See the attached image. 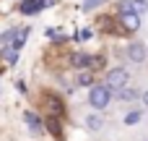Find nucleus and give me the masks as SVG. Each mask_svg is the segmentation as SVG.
<instances>
[{
    "label": "nucleus",
    "instance_id": "nucleus-1",
    "mask_svg": "<svg viewBox=\"0 0 148 141\" xmlns=\"http://www.w3.org/2000/svg\"><path fill=\"white\" fill-rule=\"evenodd\" d=\"M88 102H91V107H94V110H104V107L112 102V89H109L107 84H101V86H91Z\"/></svg>",
    "mask_w": 148,
    "mask_h": 141
},
{
    "label": "nucleus",
    "instance_id": "nucleus-2",
    "mask_svg": "<svg viewBox=\"0 0 148 141\" xmlns=\"http://www.w3.org/2000/svg\"><path fill=\"white\" fill-rule=\"evenodd\" d=\"M127 81H130V73H127L125 68H112V71L107 73V86H109L112 92L125 89V86H127Z\"/></svg>",
    "mask_w": 148,
    "mask_h": 141
},
{
    "label": "nucleus",
    "instance_id": "nucleus-3",
    "mask_svg": "<svg viewBox=\"0 0 148 141\" xmlns=\"http://www.w3.org/2000/svg\"><path fill=\"white\" fill-rule=\"evenodd\" d=\"M120 24H122L127 31H138V29H140V16H138V13H133V10L120 13Z\"/></svg>",
    "mask_w": 148,
    "mask_h": 141
},
{
    "label": "nucleus",
    "instance_id": "nucleus-4",
    "mask_svg": "<svg viewBox=\"0 0 148 141\" xmlns=\"http://www.w3.org/2000/svg\"><path fill=\"white\" fill-rule=\"evenodd\" d=\"M127 60H133V63H143V60H146V47H143L140 42H133V44L127 47Z\"/></svg>",
    "mask_w": 148,
    "mask_h": 141
},
{
    "label": "nucleus",
    "instance_id": "nucleus-5",
    "mask_svg": "<svg viewBox=\"0 0 148 141\" xmlns=\"http://www.w3.org/2000/svg\"><path fill=\"white\" fill-rule=\"evenodd\" d=\"M47 5H52V0H23L21 13H36V10L47 8Z\"/></svg>",
    "mask_w": 148,
    "mask_h": 141
},
{
    "label": "nucleus",
    "instance_id": "nucleus-6",
    "mask_svg": "<svg viewBox=\"0 0 148 141\" xmlns=\"http://www.w3.org/2000/svg\"><path fill=\"white\" fill-rule=\"evenodd\" d=\"M23 120H26V126H29V131H31V133H42V131H44L42 120H39L34 113H26V115H23Z\"/></svg>",
    "mask_w": 148,
    "mask_h": 141
},
{
    "label": "nucleus",
    "instance_id": "nucleus-7",
    "mask_svg": "<svg viewBox=\"0 0 148 141\" xmlns=\"http://www.w3.org/2000/svg\"><path fill=\"white\" fill-rule=\"evenodd\" d=\"M70 63H73L75 68H88V65L94 63V58H88V55H83V52H75V55H70Z\"/></svg>",
    "mask_w": 148,
    "mask_h": 141
},
{
    "label": "nucleus",
    "instance_id": "nucleus-8",
    "mask_svg": "<svg viewBox=\"0 0 148 141\" xmlns=\"http://www.w3.org/2000/svg\"><path fill=\"white\" fill-rule=\"evenodd\" d=\"M86 126H88V131H99V128L104 126V120H101L99 115H88V118H86Z\"/></svg>",
    "mask_w": 148,
    "mask_h": 141
},
{
    "label": "nucleus",
    "instance_id": "nucleus-9",
    "mask_svg": "<svg viewBox=\"0 0 148 141\" xmlns=\"http://www.w3.org/2000/svg\"><path fill=\"white\" fill-rule=\"evenodd\" d=\"M130 8H133V13H146L148 10V0H130Z\"/></svg>",
    "mask_w": 148,
    "mask_h": 141
},
{
    "label": "nucleus",
    "instance_id": "nucleus-10",
    "mask_svg": "<svg viewBox=\"0 0 148 141\" xmlns=\"http://www.w3.org/2000/svg\"><path fill=\"white\" fill-rule=\"evenodd\" d=\"M3 60L10 63V65H16V60H18V50H16V47H8V50L3 52Z\"/></svg>",
    "mask_w": 148,
    "mask_h": 141
},
{
    "label": "nucleus",
    "instance_id": "nucleus-11",
    "mask_svg": "<svg viewBox=\"0 0 148 141\" xmlns=\"http://www.w3.org/2000/svg\"><path fill=\"white\" fill-rule=\"evenodd\" d=\"M140 118H143V115H140V110H133V113H127V115H125V126H138V123H140Z\"/></svg>",
    "mask_w": 148,
    "mask_h": 141
},
{
    "label": "nucleus",
    "instance_id": "nucleus-12",
    "mask_svg": "<svg viewBox=\"0 0 148 141\" xmlns=\"http://www.w3.org/2000/svg\"><path fill=\"white\" fill-rule=\"evenodd\" d=\"M117 97H120L122 102H127V99H135V97H138V92H133V89H127V86H125V89H120V92H117Z\"/></svg>",
    "mask_w": 148,
    "mask_h": 141
},
{
    "label": "nucleus",
    "instance_id": "nucleus-13",
    "mask_svg": "<svg viewBox=\"0 0 148 141\" xmlns=\"http://www.w3.org/2000/svg\"><path fill=\"white\" fill-rule=\"evenodd\" d=\"M49 110H52V115H55V118H60V115H62V102H60L57 97H55V99H49Z\"/></svg>",
    "mask_w": 148,
    "mask_h": 141
},
{
    "label": "nucleus",
    "instance_id": "nucleus-14",
    "mask_svg": "<svg viewBox=\"0 0 148 141\" xmlns=\"http://www.w3.org/2000/svg\"><path fill=\"white\" fill-rule=\"evenodd\" d=\"M75 81H78V86H91V84H94V76H91L88 71H86V73H81V76H78Z\"/></svg>",
    "mask_w": 148,
    "mask_h": 141
},
{
    "label": "nucleus",
    "instance_id": "nucleus-15",
    "mask_svg": "<svg viewBox=\"0 0 148 141\" xmlns=\"http://www.w3.org/2000/svg\"><path fill=\"white\" fill-rule=\"evenodd\" d=\"M47 128H49V131H52V133H55V136H60V120H57V118H55V115H52V118H49V120H47Z\"/></svg>",
    "mask_w": 148,
    "mask_h": 141
},
{
    "label": "nucleus",
    "instance_id": "nucleus-16",
    "mask_svg": "<svg viewBox=\"0 0 148 141\" xmlns=\"http://www.w3.org/2000/svg\"><path fill=\"white\" fill-rule=\"evenodd\" d=\"M101 3H104V0H86V3H83V10H94V8L101 5Z\"/></svg>",
    "mask_w": 148,
    "mask_h": 141
},
{
    "label": "nucleus",
    "instance_id": "nucleus-17",
    "mask_svg": "<svg viewBox=\"0 0 148 141\" xmlns=\"http://www.w3.org/2000/svg\"><path fill=\"white\" fill-rule=\"evenodd\" d=\"M78 37H81V39H88V37H91V29H83V31H78Z\"/></svg>",
    "mask_w": 148,
    "mask_h": 141
},
{
    "label": "nucleus",
    "instance_id": "nucleus-18",
    "mask_svg": "<svg viewBox=\"0 0 148 141\" xmlns=\"http://www.w3.org/2000/svg\"><path fill=\"white\" fill-rule=\"evenodd\" d=\"M140 99H143V105H146V107H148V92H146V94H143V97H140Z\"/></svg>",
    "mask_w": 148,
    "mask_h": 141
}]
</instances>
